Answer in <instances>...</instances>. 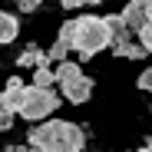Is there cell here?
Wrapping results in <instances>:
<instances>
[{
	"mask_svg": "<svg viewBox=\"0 0 152 152\" xmlns=\"http://www.w3.org/2000/svg\"><path fill=\"white\" fill-rule=\"evenodd\" d=\"M27 145L40 152H83L86 149V132L69 119H53V122H40L30 129Z\"/></svg>",
	"mask_w": 152,
	"mask_h": 152,
	"instance_id": "obj_1",
	"label": "cell"
},
{
	"mask_svg": "<svg viewBox=\"0 0 152 152\" xmlns=\"http://www.w3.org/2000/svg\"><path fill=\"white\" fill-rule=\"evenodd\" d=\"M7 93V89H4ZM10 103H13V113L23 116V119H46V116H53L60 109V96L53 89H40V86H23L17 93H10Z\"/></svg>",
	"mask_w": 152,
	"mask_h": 152,
	"instance_id": "obj_2",
	"label": "cell"
},
{
	"mask_svg": "<svg viewBox=\"0 0 152 152\" xmlns=\"http://www.w3.org/2000/svg\"><path fill=\"white\" fill-rule=\"evenodd\" d=\"M109 46V30L103 17H76L73 20V50L80 53V60H93L99 50Z\"/></svg>",
	"mask_w": 152,
	"mask_h": 152,
	"instance_id": "obj_3",
	"label": "cell"
},
{
	"mask_svg": "<svg viewBox=\"0 0 152 152\" xmlns=\"http://www.w3.org/2000/svg\"><path fill=\"white\" fill-rule=\"evenodd\" d=\"M60 89H63V99H66V103L80 106V103H86V99L93 96V80H89L86 73H80L76 80H69V83H60Z\"/></svg>",
	"mask_w": 152,
	"mask_h": 152,
	"instance_id": "obj_4",
	"label": "cell"
},
{
	"mask_svg": "<svg viewBox=\"0 0 152 152\" xmlns=\"http://www.w3.org/2000/svg\"><path fill=\"white\" fill-rule=\"evenodd\" d=\"M149 7H152V0H129V4H126V10L119 13L122 20H126V27H129V33L136 30H142L145 27V20H149Z\"/></svg>",
	"mask_w": 152,
	"mask_h": 152,
	"instance_id": "obj_5",
	"label": "cell"
},
{
	"mask_svg": "<svg viewBox=\"0 0 152 152\" xmlns=\"http://www.w3.org/2000/svg\"><path fill=\"white\" fill-rule=\"evenodd\" d=\"M103 20H106V30H109V46H119V43L129 40V27H126V20H122L119 13L103 17Z\"/></svg>",
	"mask_w": 152,
	"mask_h": 152,
	"instance_id": "obj_6",
	"label": "cell"
},
{
	"mask_svg": "<svg viewBox=\"0 0 152 152\" xmlns=\"http://www.w3.org/2000/svg\"><path fill=\"white\" fill-rule=\"evenodd\" d=\"M20 33V20L7 10H0V43H13Z\"/></svg>",
	"mask_w": 152,
	"mask_h": 152,
	"instance_id": "obj_7",
	"label": "cell"
},
{
	"mask_svg": "<svg viewBox=\"0 0 152 152\" xmlns=\"http://www.w3.org/2000/svg\"><path fill=\"white\" fill-rule=\"evenodd\" d=\"M80 73H83V66H80V63H73V60H63V63H56V69H53L56 83H69V80H76Z\"/></svg>",
	"mask_w": 152,
	"mask_h": 152,
	"instance_id": "obj_8",
	"label": "cell"
},
{
	"mask_svg": "<svg viewBox=\"0 0 152 152\" xmlns=\"http://www.w3.org/2000/svg\"><path fill=\"white\" fill-rule=\"evenodd\" d=\"M13 103H10V93H0V132H7L13 126Z\"/></svg>",
	"mask_w": 152,
	"mask_h": 152,
	"instance_id": "obj_9",
	"label": "cell"
},
{
	"mask_svg": "<svg viewBox=\"0 0 152 152\" xmlns=\"http://www.w3.org/2000/svg\"><path fill=\"white\" fill-rule=\"evenodd\" d=\"M30 86L53 89V86H56V76H53V69H50V66H37V69H33V83H30Z\"/></svg>",
	"mask_w": 152,
	"mask_h": 152,
	"instance_id": "obj_10",
	"label": "cell"
},
{
	"mask_svg": "<svg viewBox=\"0 0 152 152\" xmlns=\"http://www.w3.org/2000/svg\"><path fill=\"white\" fill-rule=\"evenodd\" d=\"M113 53H116V56H126V60H142V56H145V50H142L139 43H132V40H126V43L113 46Z\"/></svg>",
	"mask_w": 152,
	"mask_h": 152,
	"instance_id": "obj_11",
	"label": "cell"
},
{
	"mask_svg": "<svg viewBox=\"0 0 152 152\" xmlns=\"http://www.w3.org/2000/svg\"><path fill=\"white\" fill-rule=\"evenodd\" d=\"M139 46L145 50V53H152V23H145V27L139 30Z\"/></svg>",
	"mask_w": 152,
	"mask_h": 152,
	"instance_id": "obj_12",
	"label": "cell"
},
{
	"mask_svg": "<svg viewBox=\"0 0 152 152\" xmlns=\"http://www.w3.org/2000/svg\"><path fill=\"white\" fill-rule=\"evenodd\" d=\"M139 89L152 93V66H149V69H142V76H139Z\"/></svg>",
	"mask_w": 152,
	"mask_h": 152,
	"instance_id": "obj_13",
	"label": "cell"
},
{
	"mask_svg": "<svg viewBox=\"0 0 152 152\" xmlns=\"http://www.w3.org/2000/svg\"><path fill=\"white\" fill-rule=\"evenodd\" d=\"M17 4H20V10H23V13H33V10L43 4V0H17Z\"/></svg>",
	"mask_w": 152,
	"mask_h": 152,
	"instance_id": "obj_14",
	"label": "cell"
},
{
	"mask_svg": "<svg viewBox=\"0 0 152 152\" xmlns=\"http://www.w3.org/2000/svg\"><path fill=\"white\" fill-rule=\"evenodd\" d=\"M4 89H7V93H17V89H23V80H20V76H10Z\"/></svg>",
	"mask_w": 152,
	"mask_h": 152,
	"instance_id": "obj_15",
	"label": "cell"
},
{
	"mask_svg": "<svg viewBox=\"0 0 152 152\" xmlns=\"http://www.w3.org/2000/svg\"><path fill=\"white\" fill-rule=\"evenodd\" d=\"M7 152H40V149H33V145H7Z\"/></svg>",
	"mask_w": 152,
	"mask_h": 152,
	"instance_id": "obj_16",
	"label": "cell"
},
{
	"mask_svg": "<svg viewBox=\"0 0 152 152\" xmlns=\"http://www.w3.org/2000/svg\"><path fill=\"white\" fill-rule=\"evenodd\" d=\"M63 10H76V7H83V0H60Z\"/></svg>",
	"mask_w": 152,
	"mask_h": 152,
	"instance_id": "obj_17",
	"label": "cell"
},
{
	"mask_svg": "<svg viewBox=\"0 0 152 152\" xmlns=\"http://www.w3.org/2000/svg\"><path fill=\"white\" fill-rule=\"evenodd\" d=\"M83 4H86V7H96V4H99V0H83Z\"/></svg>",
	"mask_w": 152,
	"mask_h": 152,
	"instance_id": "obj_18",
	"label": "cell"
},
{
	"mask_svg": "<svg viewBox=\"0 0 152 152\" xmlns=\"http://www.w3.org/2000/svg\"><path fill=\"white\" fill-rule=\"evenodd\" d=\"M139 152H152V149H149V145H145V149H139Z\"/></svg>",
	"mask_w": 152,
	"mask_h": 152,
	"instance_id": "obj_19",
	"label": "cell"
}]
</instances>
